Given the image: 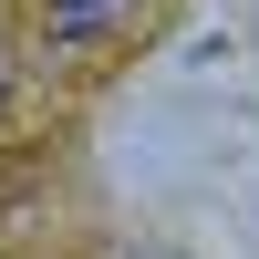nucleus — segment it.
Wrapping results in <instances>:
<instances>
[{
	"instance_id": "obj_1",
	"label": "nucleus",
	"mask_w": 259,
	"mask_h": 259,
	"mask_svg": "<svg viewBox=\"0 0 259 259\" xmlns=\"http://www.w3.org/2000/svg\"><path fill=\"white\" fill-rule=\"evenodd\" d=\"M156 0H41V41L52 52H114V41L145 31Z\"/></svg>"
}]
</instances>
